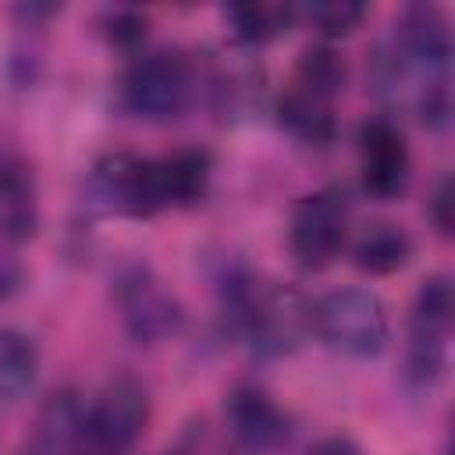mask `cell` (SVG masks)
Instances as JSON below:
<instances>
[{
    "label": "cell",
    "mask_w": 455,
    "mask_h": 455,
    "mask_svg": "<svg viewBox=\"0 0 455 455\" xmlns=\"http://www.w3.org/2000/svg\"><path fill=\"white\" fill-rule=\"evenodd\" d=\"M434 220H437V228L444 235L451 231V178H444L441 188H437V196H434Z\"/></svg>",
    "instance_id": "7402d4cb"
},
{
    "label": "cell",
    "mask_w": 455,
    "mask_h": 455,
    "mask_svg": "<svg viewBox=\"0 0 455 455\" xmlns=\"http://www.w3.org/2000/svg\"><path fill=\"white\" fill-rule=\"evenodd\" d=\"M124 107L146 121H171L192 100V71L178 53L139 57L124 75Z\"/></svg>",
    "instance_id": "7a4b0ae2"
},
{
    "label": "cell",
    "mask_w": 455,
    "mask_h": 455,
    "mask_svg": "<svg viewBox=\"0 0 455 455\" xmlns=\"http://www.w3.org/2000/svg\"><path fill=\"white\" fill-rule=\"evenodd\" d=\"M345 231H348L345 196L341 192H313V196L299 199V206L291 213L288 242H291V252L302 267L320 270L345 245Z\"/></svg>",
    "instance_id": "8992f818"
},
{
    "label": "cell",
    "mask_w": 455,
    "mask_h": 455,
    "mask_svg": "<svg viewBox=\"0 0 455 455\" xmlns=\"http://www.w3.org/2000/svg\"><path fill=\"white\" fill-rule=\"evenodd\" d=\"M85 412L71 391H60L43 405L36 434L18 455H85Z\"/></svg>",
    "instance_id": "8fae6325"
},
{
    "label": "cell",
    "mask_w": 455,
    "mask_h": 455,
    "mask_svg": "<svg viewBox=\"0 0 455 455\" xmlns=\"http://www.w3.org/2000/svg\"><path fill=\"white\" fill-rule=\"evenodd\" d=\"M295 89L302 92H313L320 100H334L345 85V64L334 50H306L299 68H295V78H291Z\"/></svg>",
    "instance_id": "ac0fdd59"
},
{
    "label": "cell",
    "mask_w": 455,
    "mask_h": 455,
    "mask_svg": "<svg viewBox=\"0 0 455 455\" xmlns=\"http://www.w3.org/2000/svg\"><path fill=\"white\" fill-rule=\"evenodd\" d=\"M39 206H36V185L21 167L0 171V235L4 238H28L36 231Z\"/></svg>",
    "instance_id": "4fadbf2b"
},
{
    "label": "cell",
    "mask_w": 455,
    "mask_h": 455,
    "mask_svg": "<svg viewBox=\"0 0 455 455\" xmlns=\"http://www.w3.org/2000/svg\"><path fill=\"white\" fill-rule=\"evenodd\" d=\"M149 419V398L146 387L132 377L110 380L96 405L85 412V444L100 455H117L139 441Z\"/></svg>",
    "instance_id": "277c9868"
},
{
    "label": "cell",
    "mask_w": 455,
    "mask_h": 455,
    "mask_svg": "<svg viewBox=\"0 0 455 455\" xmlns=\"http://www.w3.org/2000/svg\"><path fill=\"white\" fill-rule=\"evenodd\" d=\"M245 327L256 352L288 355L313 334V302L299 288H274L267 295H256Z\"/></svg>",
    "instance_id": "52a82bcc"
},
{
    "label": "cell",
    "mask_w": 455,
    "mask_h": 455,
    "mask_svg": "<svg viewBox=\"0 0 455 455\" xmlns=\"http://www.w3.org/2000/svg\"><path fill=\"white\" fill-rule=\"evenodd\" d=\"M306 455H363V451H359V444L352 437L334 434V437H320Z\"/></svg>",
    "instance_id": "ffe728a7"
},
{
    "label": "cell",
    "mask_w": 455,
    "mask_h": 455,
    "mask_svg": "<svg viewBox=\"0 0 455 455\" xmlns=\"http://www.w3.org/2000/svg\"><path fill=\"white\" fill-rule=\"evenodd\" d=\"M231 36L242 43H263L274 39L288 21H291V7L284 4H231L224 11Z\"/></svg>",
    "instance_id": "e0dca14e"
},
{
    "label": "cell",
    "mask_w": 455,
    "mask_h": 455,
    "mask_svg": "<svg viewBox=\"0 0 455 455\" xmlns=\"http://www.w3.org/2000/svg\"><path fill=\"white\" fill-rule=\"evenodd\" d=\"M156 171V188H160V203L164 206H185L196 203L206 188L210 178V156L203 149H178L171 156L153 160Z\"/></svg>",
    "instance_id": "7c38bea8"
},
{
    "label": "cell",
    "mask_w": 455,
    "mask_h": 455,
    "mask_svg": "<svg viewBox=\"0 0 455 455\" xmlns=\"http://www.w3.org/2000/svg\"><path fill=\"white\" fill-rule=\"evenodd\" d=\"M359 164H363V185L373 196L380 199L398 196L409 181V149L402 132L384 117L366 121L359 132Z\"/></svg>",
    "instance_id": "9c48e42d"
},
{
    "label": "cell",
    "mask_w": 455,
    "mask_h": 455,
    "mask_svg": "<svg viewBox=\"0 0 455 455\" xmlns=\"http://www.w3.org/2000/svg\"><path fill=\"white\" fill-rule=\"evenodd\" d=\"M313 331L334 352L370 359L387 348V309L366 288H341L313 302Z\"/></svg>",
    "instance_id": "6da1fadb"
},
{
    "label": "cell",
    "mask_w": 455,
    "mask_h": 455,
    "mask_svg": "<svg viewBox=\"0 0 455 455\" xmlns=\"http://www.w3.org/2000/svg\"><path fill=\"white\" fill-rule=\"evenodd\" d=\"M92 196L110 213L149 217V213L164 210L153 160H139V156H128V153H114V156H107L96 167V174H92Z\"/></svg>",
    "instance_id": "ba28073f"
},
{
    "label": "cell",
    "mask_w": 455,
    "mask_h": 455,
    "mask_svg": "<svg viewBox=\"0 0 455 455\" xmlns=\"http://www.w3.org/2000/svg\"><path fill=\"white\" fill-rule=\"evenodd\" d=\"M409 235L395 224H373L355 242V263L370 274H391L409 259Z\"/></svg>",
    "instance_id": "2e32d148"
},
{
    "label": "cell",
    "mask_w": 455,
    "mask_h": 455,
    "mask_svg": "<svg viewBox=\"0 0 455 455\" xmlns=\"http://www.w3.org/2000/svg\"><path fill=\"white\" fill-rule=\"evenodd\" d=\"M117 306L128 334L139 345L167 341L171 334L181 331V320H185L178 299L153 277L149 267H128L117 277Z\"/></svg>",
    "instance_id": "5b68a950"
},
{
    "label": "cell",
    "mask_w": 455,
    "mask_h": 455,
    "mask_svg": "<svg viewBox=\"0 0 455 455\" xmlns=\"http://www.w3.org/2000/svg\"><path fill=\"white\" fill-rule=\"evenodd\" d=\"M366 7L363 4H352V0H331V4H309L306 7V18L313 21V28L327 39H338V36H348L359 21H363Z\"/></svg>",
    "instance_id": "d6986e66"
},
{
    "label": "cell",
    "mask_w": 455,
    "mask_h": 455,
    "mask_svg": "<svg viewBox=\"0 0 455 455\" xmlns=\"http://www.w3.org/2000/svg\"><path fill=\"white\" fill-rule=\"evenodd\" d=\"M18 284H21V263L14 256H4L0 252V302L11 299L18 291Z\"/></svg>",
    "instance_id": "44dd1931"
},
{
    "label": "cell",
    "mask_w": 455,
    "mask_h": 455,
    "mask_svg": "<svg viewBox=\"0 0 455 455\" xmlns=\"http://www.w3.org/2000/svg\"><path fill=\"white\" fill-rule=\"evenodd\" d=\"M451 327V284L448 277L423 281L412 309V338H409V380L416 387H434L444 373Z\"/></svg>",
    "instance_id": "3957f363"
},
{
    "label": "cell",
    "mask_w": 455,
    "mask_h": 455,
    "mask_svg": "<svg viewBox=\"0 0 455 455\" xmlns=\"http://www.w3.org/2000/svg\"><path fill=\"white\" fill-rule=\"evenodd\" d=\"M281 121L302 139V142H313V146H323L331 142L334 135V114H331V100H320L313 92H302V89H288L284 100H281Z\"/></svg>",
    "instance_id": "9a60e30c"
},
{
    "label": "cell",
    "mask_w": 455,
    "mask_h": 455,
    "mask_svg": "<svg viewBox=\"0 0 455 455\" xmlns=\"http://www.w3.org/2000/svg\"><path fill=\"white\" fill-rule=\"evenodd\" d=\"M224 416H228V430H231L235 444L249 455H267L288 437L284 412L259 387L231 391V398L224 405Z\"/></svg>",
    "instance_id": "30bf717a"
},
{
    "label": "cell",
    "mask_w": 455,
    "mask_h": 455,
    "mask_svg": "<svg viewBox=\"0 0 455 455\" xmlns=\"http://www.w3.org/2000/svg\"><path fill=\"white\" fill-rule=\"evenodd\" d=\"M39 373V352L36 341L14 327H0V398L18 402Z\"/></svg>",
    "instance_id": "5bb4252c"
}]
</instances>
